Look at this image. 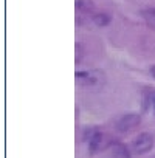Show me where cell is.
<instances>
[{"instance_id":"obj_1","label":"cell","mask_w":155,"mask_h":158,"mask_svg":"<svg viewBox=\"0 0 155 158\" xmlns=\"http://www.w3.org/2000/svg\"><path fill=\"white\" fill-rule=\"evenodd\" d=\"M79 84L84 87H92V89H99L104 84V74L99 70H92V71H82L76 74Z\"/></svg>"},{"instance_id":"obj_3","label":"cell","mask_w":155,"mask_h":158,"mask_svg":"<svg viewBox=\"0 0 155 158\" xmlns=\"http://www.w3.org/2000/svg\"><path fill=\"white\" fill-rule=\"evenodd\" d=\"M152 146H153V136H152L150 133L144 132V133H140V135L132 141L130 150H132L133 153H136V155H143V153L149 152V150L152 149Z\"/></svg>"},{"instance_id":"obj_8","label":"cell","mask_w":155,"mask_h":158,"mask_svg":"<svg viewBox=\"0 0 155 158\" xmlns=\"http://www.w3.org/2000/svg\"><path fill=\"white\" fill-rule=\"evenodd\" d=\"M92 20H93V23L98 25V27H106V25L110 23L112 17H110V14H107V13H95V14L92 16Z\"/></svg>"},{"instance_id":"obj_10","label":"cell","mask_w":155,"mask_h":158,"mask_svg":"<svg viewBox=\"0 0 155 158\" xmlns=\"http://www.w3.org/2000/svg\"><path fill=\"white\" fill-rule=\"evenodd\" d=\"M153 104H155V98H153Z\"/></svg>"},{"instance_id":"obj_2","label":"cell","mask_w":155,"mask_h":158,"mask_svg":"<svg viewBox=\"0 0 155 158\" xmlns=\"http://www.w3.org/2000/svg\"><path fill=\"white\" fill-rule=\"evenodd\" d=\"M112 144H113V141H112V138L107 133L95 132L92 135L90 141H89V149H90V153L93 155V153H98V152H103V150L112 147Z\"/></svg>"},{"instance_id":"obj_9","label":"cell","mask_w":155,"mask_h":158,"mask_svg":"<svg viewBox=\"0 0 155 158\" xmlns=\"http://www.w3.org/2000/svg\"><path fill=\"white\" fill-rule=\"evenodd\" d=\"M150 73H152V76H153V77H155V65H153V67H152V70H150Z\"/></svg>"},{"instance_id":"obj_6","label":"cell","mask_w":155,"mask_h":158,"mask_svg":"<svg viewBox=\"0 0 155 158\" xmlns=\"http://www.w3.org/2000/svg\"><path fill=\"white\" fill-rule=\"evenodd\" d=\"M112 158H130V150L121 143H113L112 144Z\"/></svg>"},{"instance_id":"obj_7","label":"cell","mask_w":155,"mask_h":158,"mask_svg":"<svg viewBox=\"0 0 155 158\" xmlns=\"http://www.w3.org/2000/svg\"><path fill=\"white\" fill-rule=\"evenodd\" d=\"M141 16H143V20L146 22V25L150 30H155V8L150 6V8L143 10L141 11Z\"/></svg>"},{"instance_id":"obj_5","label":"cell","mask_w":155,"mask_h":158,"mask_svg":"<svg viewBox=\"0 0 155 158\" xmlns=\"http://www.w3.org/2000/svg\"><path fill=\"white\" fill-rule=\"evenodd\" d=\"M93 3L90 0H78L76 2V16L79 19H86L89 16H93Z\"/></svg>"},{"instance_id":"obj_4","label":"cell","mask_w":155,"mask_h":158,"mask_svg":"<svg viewBox=\"0 0 155 158\" xmlns=\"http://www.w3.org/2000/svg\"><path fill=\"white\" fill-rule=\"evenodd\" d=\"M138 124H140V116L135 115V113H129V115H124V116L118 121L116 130H118L119 133H129V132H132L133 129H136Z\"/></svg>"}]
</instances>
